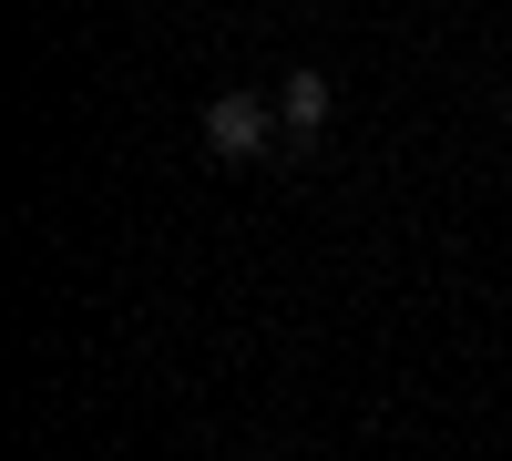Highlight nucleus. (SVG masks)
<instances>
[{
	"mask_svg": "<svg viewBox=\"0 0 512 461\" xmlns=\"http://www.w3.org/2000/svg\"><path fill=\"white\" fill-rule=\"evenodd\" d=\"M267 134H277V103L267 93H216V103H205V144H216L226 164H256Z\"/></svg>",
	"mask_w": 512,
	"mask_h": 461,
	"instance_id": "nucleus-1",
	"label": "nucleus"
},
{
	"mask_svg": "<svg viewBox=\"0 0 512 461\" xmlns=\"http://www.w3.org/2000/svg\"><path fill=\"white\" fill-rule=\"evenodd\" d=\"M328 103H338V93H328V72H287V82H277V123H287V134H318Z\"/></svg>",
	"mask_w": 512,
	"mask_h": 461,
	"instance_id": "nucleus-2",
	"label": "nucleus"
}]
</instances>
